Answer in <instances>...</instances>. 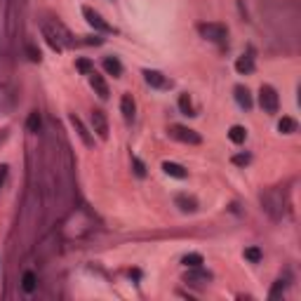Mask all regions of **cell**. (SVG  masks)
<instances>
[{
    "label": "cell",
    "instance_id": "484cf974",
    "mask_svg": "<svg viewBox=\"0 0 301 301\" xmlns=\"http://www.w3.org/2000/svg\"><path fill=\"white\" fill-rule=\"evenodd\" d=\"M26 54H29L31 61H40V50H38L35 45H31V42L26 45Z\"/></svg>",
    "mask_w": 301,
    "mask_h": 301
},
{
    "label": "cell",
    "instance_id": "6da1fadb",
    "mask_svg": "<svg viewBox=\"0 0 301 301\" xmlns=\"http://www.w3.org/2000/svg\"><path fill=\"white\" fill-rule=\"evenodd\" d=\"M198 31H200V35H203L205 40L217 42V45H224L226 35H228V31H226L224 24H200Z\"/></svg>",
    "mask_w": 301,
    "mask_h": 301
},
{
    "label": "cell",
    "instance_id": "3957f363",
    "mask_svg": "<svg viewBox=\"0 0 301 301\" xmlns=\"http://www.w3.org/2000/svg\"><path fill=\"white\" fill-rule=\"evenodd\" d=\"M169 134H172L174 139L184 141V144H193V146L200 144V134L191 127H184V125H174V127L169 130Z\"/></svg>",
    "mask_w": 301,
    "mask_h": 301
},
{
    "label": "cell",
    "instance_id": "4fadbf2b",
    "mask_svg": "<svg viewBox=\"0 0 301 301\" xmlns=\"http://www.w3.org/2000/svg\"><path fill=\"white\" fill-rule=\"evenodd\" d=\"M235 101L243 106V109H247V111L252 109V94H249L247 87H243V85L235 87Z\"/></svg>",
    "mask_w": 301,
    "mask_h": 301
},
{
    "label": "cell",
    "instance_id": "7402d4cb",
    "mask_svg": "<svg viewBox=\"0 0 301 301\" xmlns=\"http://www.w3.org/2000/svg\"><path fill=\"white\" fill-rule=\"evenodd\" d=\"M184 266H188V268L203 266V254H186L184 256Z\"/></svg>",
    "mask_w": 301,
    "mask_h": 301
},
{
    "label": "cell",
    "instance_id": "30bf717a",
    "mask_svg": "<svg viewBox=\"0 0 301 301\" xmlns=\"http://www.w3.org/2000/svg\"><path fill=\"white\" fill-rule=\"evenodd\" d=\"M235 71L238 73H243V75H249L252 71H254V57H252V54H243V57H238Z\"/></svg>",
    "mask_w": 301,
    "mask_h": 301
},
{
    "label": "cell",
    "instance_id": "52a82bcc",
    "mask_svg": "<svg viewBox=\"0 0 301 301\" xmlns=\"http://www.w3.org/2000/svg\"><path fill=\"white\" fill-rule=\"evenodd\" d=\"M144 75H146V82H148L150 87H158V90L169 87V80L160 73V71H144Z\"/></svg>",
    "mask_w": 301,
    "mask_h": 301
},
{
    "label": "cell",
    "instance_id": "83f0119b",
    "mask_svg": "<svg viewBox=\"0 0 301 301\" xmlns=\"http://www.w3.org/2000/svg\"><path fill=\"white\" fill-rule=\"evenodd\" d=\"M231 160H233V165H247V162H249V153H238V156H233Z\"/></svg>",
    "mask_w": 301,
    "mask_h": 301
},
{
    "label": "cell",
    "instance_id": "ba28073f",
    "mask_svg": "<svg viewBox=\"0 0 301 301\" xmlns=\"http://www.w3.org/2000/svg\"><path fill=\"white\" fill-rule=\"evenodd\" d=\"M120 113H122V118H125V122H132L134 120V99H132V94H122Z\"/></svg>",
    "mask_w": 301,
    "mask_h": 301
},
{
    "label": "cell",
    "instance_id": "ac0fdd59",
    "mask_svg": "<svg viewBox=\"0 0 301 301\" xmlns=\"http://www.w3.org/2000/svg\"><path fill=\"white\" fill-rule=\"evenodd\" d=\"M40 127H42L40 113H38V111H33V113L29 116V120H26V130H29L31 134H38V132H40Z\"/></svg>",
    "mask_w": 301,
    "mask_h": 301
},
{
    "label": "cell",
    "instance_id": "5b68a950",
    "mask_svg": "<svg viewBox=\"0 0 301 301\" xmlns=\"http://www.w3.org/2000/svg\"><path fill=\"white\" fill-rule=\"evenodd\" d=\"M92 130L101 141L109 139V120H106L104 111H92Z\"/></svg>",
    "mask_w": 301,
    "mask_h": 301
},
{
    "label": "cell",
    "instance_id": "9a60e30c",
    "mask_svg": "<svg viewBox=\"0 0 301 301\" xmlns=\"http://www.w3.org/2000/svg\"><path fill=\"white\" fill-rule=\"evenodd\" d=\"M177 207L181 212H196L198 209V200L191 196H177Z\"/></svg>",
    "mask_w": 301,
    "mask_h": 301
},
{
    "label": "cell",
    "instance_id": "2e32d148",
    "mask_svg": "<svg viewBox=\"0 0 301 301\" xmlns=\"http://www.w3.org/2000/svg\"><path fill=\"white\" fill-rule=\"evenodd\" d=\"M228 139H231L233 144H245V139H247V130H245L243 125H233V127L228 130Z\"/></svg>",
    "mask_w": 301,
    "mask_h": 301
},
{
    "label": "cell",
    "instance_id": "8fae6325",
    "mask_svg": "<svg viewBox=\"0 0 301 301\" xmlns=\"http://www.w3.org/2000/svg\"><path fill=\"white\" fill-rule=\"evenodd\" d=\"M209 280H212V275L205 273V271H200V266L193 268V271L186 275V283H191V285H205V283H209Z\"/></svg>",
    "mask_w": 301,
    "mask_h": 301
},
{
    "label": "cell",
    "instance_id": "5bb4252c",
    "mask_svg": "<svg viewBox=\"0 0 301 301\" xmlns=\"http://www.w3.org/2000/svg\"><path fill=\"white\" fill-rule=\"evenodd\" d=\"M104 69H106V73L113 75V78H120L122 75V64L118 61L116 57H106L104 59Z\"/></svg>",
    "mask_w": 301,
    "mask_h": 301
},
{
    "label": "cell",
    "instance_id": "cb8c5ba5",
    "mask_svg": "<svg viewBox=\"0 0 301 301\" xmlns=\"http://www.w3.org/2000/svg\"><path fill=\"white\" fill-rule=\"evenodd\" d=\"M245 259L252 261V264H259L261 261V249L259 247H247L245 249Z\"/></svg>",
    "mask_w": 301,
    "mask_h": 301
},
{
    "label": "cell",
    "instance_id": "8992f818",
    "mask_svg": "<svg viewBox=\"0 0 301 301\" xmlns=\"http://www.w3.org/2000/svg\"><path fill=\"white\" fill-rule=\"evenodd\" d=\"M90 82H92L94 92L99 94V99H109V94H111L109 92V85H106V80L97 73V71H92V73H90Z\"/></svg>",
    "mask_w": 301,
    "mask_h": 301
},
{
    "label": "cell",
    "instance_id": "4316f807",
    "mask_svg": "<svg viewBox=\"0 0 301 301\" xmlns=\"http://www.w3.org/2000/svg\"><path fill=\"white\" fill-rule=\"evenodd\" d=\"M283 292H285V283H283V280H278V283L273 285V290H271V294H268V296H271V299H278Z\"/></svg>",
    "mask_w": 301,
    "mask_h": 301
},
{
    "label": "cell",
    "instance_id": "44dd1931",
    "mask_svg": "<svg viewBox=\"0 0 301 301\" xmlns=\"http://www.w3.org/2000/svg\"><path fill=\"white\" fill-rule=\"evenodd\" d=\"M35 273L33 271H26L24 273V278H22V287H24V292H33L35 290Z\"/></svg>",
    "mask_w": 301,
    "mask_h": 301
},
{
    "label": "cell",
    "instance_id": "603a6c76",
    "mask_svg": "<svg viewBox=\"0 0 301 301\" xmlns=\"http://www.w3.org/2000/svg\"><path fill=\"white\" fill-rule=\"evenodd\" d=\"M75 69L80 71L82 75H90L94 71V66H92V61H90V59H78V61H75Z\"/></svg>",
    "mask_w": 301,
    "mask_h": 301
},
{
    "label": "cell",
    "instance_id": "ffe728a7",
    "mask_svg": "<svg viewBox=\"0 0 301 301\" xmlns=\"http://www.w3.org/2000/svg\"><path fill=\"white\" fill-rule=\"evenodd\" d=\"M179 109H181L184 116H196V109H193V101H191L188 94H181L179 97Z\"/></svg>",
    "mask_w": 301,
    "mask_h": 301
},
{
    "label": "cell",
    "instance_id": "7a4b0ae2",
    "mask_svg": "<svg viewBox=\"0 0 301 301\" xmlns=\"http://www.w3.org/2000/svg\"><path fill=\"white\" fill-rule=\"evenodd\" d=\"M259 104H261V109L266 111V113H278V109H280L278 92H275L271 85H261V90H259Z\"/></svg>",
    "mask_w": 301,
    "mask_h": 301
},
{
    "label": "cell",
    "instance_id": "e0dca14e",
    "mask_svg": "<svg viewBox=\"0 0 301 301\" xmlns=\"http://www.w3.org/2000/svg\"><path fill=\"white\" fill-rule=\"evenodd\" d=\"M278 130H280V132H283V134H294L296 130H299V125H296V120H294V118L285 116L283 120L278 122Z\"/></svg>",
    "mask_w": 301,
    "mask_h": 301
},
{
    "label": "cell",
    "instance_id": "d4e9b609",
    "mask_svg": "<svg viewBox=\"0 0 301 301\" xmlns=\"http://www.w3.org/2000/svg\"><path fill=\"white\" fill-rule=\"evenodd\" d=\"M132 167H134V174H137V177H146V165L137 156L132 158Z\"/></svg>",
    "mask_w": 301,
    "mask_h": 301
},
{
    "label": "cell",
    "instance_id": "277c9868",
    "mask_svg": "<svg viewBox=\"0 0 301 301\" xmlns=\"http://www.w3.org/2000/svg\"><path fill=\"white\" fill-rule=\"evenodd\" d=\"M82 14H85L87 24H90V26H94L97 31H101V33H111V31H113V26H111V24H106L104 19H101V14H99V12H94L92 7H82Z\"/></svg>",
    "mask_w": 301,
    "mask_h": 301
},
{
    "label": "cell",
    "instance_id": "d6986e66",
    "mask_svg": "<svg viewBox=\"0 0 301 301\" xmlns=\"http://www.w3.org/2000/svg\"><path fill=\"white\" fill-rule=\"evenodd\" d=\"M42 35L47 38V42H50V47L52 50H57V52H61V42H59V38H57V33H54L50 26H42Z\"/></svg>",
    "mask_w": 301,
    "mask_h": 301
},
{
    "label": "cell",
    "instance_id": "9c48e42d",
    "mask_svg": "<svg viewBox=\"0 0 301 301\" xmlns=\"http://www.w3.org/2000/svg\"><path fill=\"white\" fill-rule=\"evenodd\" d=\"M71 125L75 127V132H78V137L82 139V144H85V146H92L94 144V139L90 137V132H87V127L82 125L80 118H78V116H71Z\"/></svg>",
    "mask_w": 301,
    "mask_h": 301
},
{
    "label": "cell",
    "instance_id": "f1b7e54d",
    "mask_svg": "<svg viewBox=\"0 0 301 301\" xmlns=\"http://www.w3.org/2000/svg\"><path fill=\"white\" fill-rule=\"evenodd\" d=\"M5 179H7V165H0V188H3Z\"/></svg>",
    "mask_w": 301,
    "mask_h": 301
},
{
    "label": "cell",
    "instance_id": "7c38bea8",
    "mask_svg": "<svg viewBox=\"0 0 301 301\" xmlns=\"http://www.w3.org/2000/svg\"><path fill=\"white\" fill-rule=\"evenodd\" d=\"M162 169H165V174L174 177V179H186V177H188L186 167H181V165H177V162H162Z\"/></svg>",
    "mask_w": 301,
    "mask_h": 301
}]
</instances>
